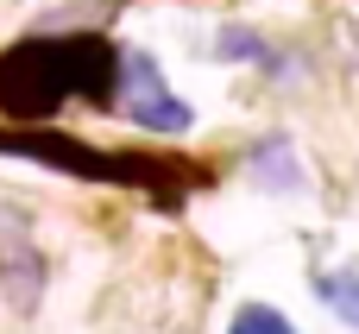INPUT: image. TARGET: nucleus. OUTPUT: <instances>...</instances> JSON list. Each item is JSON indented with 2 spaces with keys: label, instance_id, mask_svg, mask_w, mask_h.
Masks as SVG:
<instances>
[{
  "label": "nucleus",
  "instance_id": "nucleus-1",
  "mask_svg": "<svg viewBox=\"0 0 359 334\" xmlns=\"http://www.w3.org/2000/svg\"><path fill=\"white\" fill-rule=\"evenodd\" d=\"M114 88H120V51L95 32L25 38L0 57V114L13 120H50L63 101L114 107Z\"/></svg>",
  "mask_w": 359,
  "mask_h": 334
},
{
  "label": "nucleus",
  "instance_id": "nucleus-2",
  "mask_svg": "<svg viewBox=\"0 0 359 334\" xmlns=\"http://www.w3.org/2000/svg\"><path fill=\"white\" fill-rule=\"evenodd\" d=\"M114 107L133 120V126H145V133H189L196 126V114L170 95V82L158 76V63L145 57V51H120V88H114Z\"/></svg>",
  "mask_w": 359,
  "mask_h": 334
},
{
  "label": "nucleus",
  "instance_id": "nucleus-3",
  "mask_svg": "<svg viewBox=\"0 0 359 334\" xmlns=\"http://www.w3.org/2000/svg\"><path fill=\"white\" fill-rule=\"evenodd\" d=\"M0 152H6V158H32V164H50V171H69V177L151 183V171H145L139 158H107V152H88L82 139H57V133H0Z\"/></svg>",
  "mask_w": 359,
  "mask_h": 334
},
{
  "label": "nucleus",
  "instance_id": "nucleus-4",
  "mask_svg": "<svg viewBox=\"0 0 359 334\" xmlns=\"http://www.w3.org/2000/svg\"><path fill=\"white\" fill-rule=\"evenodd\" d=\"M0 290H6V303L19 316L38 309V297H44V253L32 240H0Z\"/></svg>",
  "mask_w": 359,
  "mask_h": 334
},
{
  "label": "nucleus",
  "instance_id": "nucleus-5",
  "mask_svg": "<svg viewBox=\"0 0 359 334\" xmlns=\"http://www.w3.org/2000/svg\"><path fill=\"white\" fill-rule=\"evenodd\" d=\"M246 177H252V183H265L271 196H297V189H303V164H297V145H290L284 133L259 139V145L246 152Z\"/></svg>",
  "mask_w": 359,
  "mask_h": 334
},
{
  "label": "nucleus",
  "instance_id": "nucleus-6",
  "mask_svg": "<svg viewBox=\"0 0 359 334\" xmlns=\"http://www.w3.org/2000/svg\"><path fill=\"white\" fill-rule=\"evenodd\" d=\"M316 297H322L347 328H359V272H322V278H316Z\"/></svg>",
  "mask_w": 359,
  "mask_h": 334
},
{
  "label": "nucleus",
  "instance_id": "nucleus-7",
  "mask_svg": "<svg viewBox=\"0 0 359 334\" xmlns=\"http://www.w3.org/2000/svg\"><path fill=\"white\" fill-rule=\"evenodd\" d=\"M227 334H297L290 328V316L284 309H265V303H246V309H233V322Z\"/></svg>",
  "mask_w": 359,
  "mask_h": 334
},
{
  "label": "nucleus",
  "instance_id": "nucleus-8",
  "mask_svg": "<svg viewBox=\"0 0 359 334\" xmlns=\"http://www.w3.org/2000/svg\"><path fill=\"white\" fill-rule=\"evenodd\" d=\"M215 57H221V63H246V57H259V63H265V38H259V32H246V25H233V32H221V38H215Z\"/></svg>",
  "mask_w": 359,
  "mask_h": 334
}]
</instances>
